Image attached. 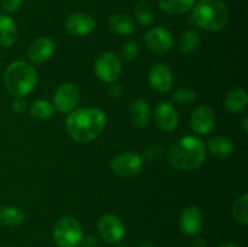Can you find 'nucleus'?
I'll use <instances>...</instances> for the list:
<instances>
[{
  "label": "nucleus",
  "instance_id": "aec40b11",
  "mask_svg": "<svg viewBox=\"0 0 248 247\" xmlns=\"http://www.w3.org/2000/svg\"><path fill=\"white\" fill-rule=\"evenodd\" d=\"M207 147L213 155L219 157H228L234 153V143L232 139L223 136H217L208 140Z\"/></svg>",
  "mask_w": 248,
  "mask_h": 247
},
{
  "label": "nucleus",
  "instance_id": "9b49d317",
  "mask_svg": "<svg viewBox=\"0 0 248 247\" xmlns=\"http://www.w3.org/2000/svg\"><path fill=\"white\" fill-rule=\"evenodd\" d=\"M215 113L207 106H199L193 110L190 116L191 128L198 135H207L215 127Z\"/></svg>",
  "mask_w": 248,
  "mask_h": 247
},
{
  "label": "nucleus",
  "instance_id": "7c9ffc66",
  "mask_svg": "<svg viewBox=\"0 0 248 247\" xmlns=\"http://www.w3.org/2000/svg\"><path fill=\"white\" fill-rule=\"evenodd\" d=\"M26 108L27 104L26 102L23 101V98H22V97H16V99H15L14 103H12V109H14V111H16L17 114H22L24 113Z\"/></svg>",
  "mask_w": 248,
  "mask_h": 247
},
{
  "label": "nucleus",
  "instance_id": "f8f14e48",
  "mask_svg": "<svg viewBox=\"0 0 248 247\" xmlns=\"http://www.w3.org/2000/svg\"><path fill=\"white\" fill-rule=\"evenodd\" d=\"M155 123L164 132H172L178 125V115L171 103L166 101L159 102L155 107Z\"/></svg>",
  "mask_w": 248,
  "mask_h": 247
},
{
  "label": "nucleus",
  "instance_id": "b1692460",
  "mask_svg": "<svg viewBox=\"0 0 248 247\" xmlns=\"http://www.w3.org/2000/svg\"><path fill=\"white\" fill-rule=\"evenodd\" d=\"M200 46V35L194 29H189V31H184L183 35L179 38L178 47L186 55L195 52Z\"/></svg>",
  "mask_w": 248,
  "mask_h": 247
},
{
  "label": "nucleus",
  "instance_id": "a211bd4d",
  "mask_svg": "<svg viewBox=\"0 0 248 247\" xmlns=\"http://www.w3.org/2000/svg\"><path fill=\"white\" fill-rule=\"evenodd\" d=\"M17 40V28L10 17L0 16V46L11 47Z\"/></svg>",
  "mask_w": 248,
  "mask_h": 247
},
{
  "label": "nucleus",
  "instance_id": "c756f323",
  "mask_svg": "<svg viewBox=\"0 0 248 247\" xmlns=\"http://www.w3.org/2000/svg\"><path fill=\"white\" fill-rule=\"evenodd\" d=\"M23 0H0L1 7L7 12H15L21 7Z\"/></svg>",
  "mask_w": 248,
  "mask_h": 247
},
{
  "label": "nucleus",
  "instance_id": "6ab92c4d",
  "mask_svg": "<svg viewBox=\"0 0 248 247\" xmlns=\"http://www.w3.org/2000/svg\"><path fill=\"white\" fill-rule=\"evenodd\" d=\"M248 103L247 92L244 89H234L225 97V108L230 113L237 114L245 110Z\"/></svg>",
  "mask_w": 248,
  "mask_h": 247
},
{
  "label": "nucleus",
  "instance_id": "dca6fc26",
  "mask_svg": "<svg viewBox=\"0 0 248 247\" xmlns=\"http://www.w3.org/2000/svg\"><path fill=\"white\" fill-rule=\"evenodd\" d=\"M173 82V75L169 65L165 63H156L149 70V84L159 92H167Z\"/></svg>",
  "mask_w": 248,
  "mask_h": 247
},
{
  "label": "nucleus",
  "instance_id": "4c0bfd02",
  "mask_svg": "<svg viewBox=\"0 0 248 247\" xmlns=\"http://www.w3.org/2000/svg\"><path fill=\"white\" fill-rule=\"evenodd\" d=\"M82 247H85V246H82Z\"/></svg>",
  "mask_w": 248,
  "mask_h": 247
},
{
  "label": "nucleus",
  "instance_id": "ddd939ff",
  "mask_svg": "<svg viewBox=\"0 0 248 247\" xmlns=\"http://www.w3.org/2000/svg\"><path fill=\"white\" fill-rule=\"evenodd\" d=\"M203 225L202 211L198 206H188L183 210L179 219V227L186 235H198Z\"/></svg>",
  "mask_w": 248,
  "mask_h": 247
},
{
  "label": "nucleus",
  "instance_id": "2f4dec72",
  "mask_svg": "<svg viewBox=\"0 0 248 247\" xmlns=\"http://www.w3.org/2000/svg\"><path fill=\"white\" fill-rule=\"evenodd\" d=\"M109 96L113 97V98H118L121 94V87L116 84H111L108 89Z\"/></svg>",
  "mask_w": 248,
  "mask_h": 247
},
{
  "label": "nucleus",
  "instance_id": "c9c22d12",
  "mask_svg": "<svg viewBox=\"0 0 248 247\" xmlns=\"http://www.w3.org/2000/svg\"><path fill=\"white\" fill-rule=\"evenodd\" d=\"M138 247H154V246H153V245H150V244H143V245H140Z\"/></svg>",
  "mask_w": 248,
  "mask_h": 247
},
{
  "label": "nucleus",
  "instance_id": "5701e85b",
  "mask_svg": "<svg viewBox=\"0 0 248 247\" xmlns=\"http://www.w3.org/2000/svg\"><path fill=\"white\" fill-rule=\"evenodd\" d=\"M195 0H159L160 9L169 15H181L188 12Z\"/></svg>",
  "mask_w": 248,
  "mask_h": 247
},
{
  "label": "nucleus",
  "instance_id": "e433bc0d",
  "mask_svg": "<svg viewBox=\"0 0 248 247\" xmlns=\"http://www.w3.org/2000/svg\"><path fill=\"white\" fill-rule=\"evenodd\" d=\"M116 247H126L125 245H119V246H116Z\"/></svg>",
  "mask_w": 248,
  "mask_h": 247
},
{
  "label": "nucleus",
  "instance_id": "412c9836",
  "mask_svg": "<svg viewBox=\"0 0 248 247\" xmlns=\"http://www.w3.org/2000/svg\"><path fill=\"white\" fill-rule=\"evenodd\" d=\"M109 28L116 34L120 35H128V34L133 33L136 29L135 23H133L132 18L127 15L123 14H115L113 16L109 17Z\"/></svg>",
  "mask_w": 248,
  "mask_h": 247
},
{
  "label": "nucleus",
  "instance_id": "4be33fe9",
  "mask_svg": "<svg viewBox=\"0 0 248 247\" xmlns=\"http://www.w3.org/2000/svg\"><path fill=\"white\" fill-rule=\"evenodd\" d=\"M24 222V213L18 207L2 206L0 207V225L2 227H18Z\"/></svg>",
  "mask_w": 248,
  "mask_h": 247
},
{
  "label": "nucleus",
  "instance_id": "72a5a7b5",
  "mask_svg": "<svg viewBox=\"0 0 248 247\" xmlns=\"http://www.w3.org/2000/svg\"><path fill=\"white\" fill-rule=\"evenodd\" d=\"M219 247H241L239 245H235V244H230V242H225V244H222Z\"/></svg>",
  "mask_w": 248,
  "mask_h": 247
},
{
  "label": "nucleus",
  "instance_id": "c85d7f7f",
  "mask_svg": "<svg viewBox=\"0 0 248 247\" xmlns=\"http://www.w3.org/2000/svg\"><path fill=\"white\" fill-rule=\"evenodd\" d=\"M121 53H123V57L125 58L126 61H132L137 57L138 55V46L137 44L133 43V41H128L124 45L123 50H121Z\"/></svg>",
  "mask_w": 248,
  "mask_h": 247
},
{
  "label": "nucleus",
  "instance_id": "423d86ee",
  "mask_svg": "<svg viewBox=\"0 0 248 247\" xmlns=\"http://www.w3.org/2000/svg\"><path fill=\"white\" fill-rule=\"evenodd\" d=\"M120 58L113 52H103L94 63V74L104 82H114L121 74Z\"/></svg>",
  "mask_w": 248,
  "mask_h": 247
},
{
  "label": "nucleus",
  "instance_id": "2eb2a0df",
  "mask_svg": "<svg viewBox=\"0 0 248 247\" xmlns=\"http://www.w3.org/2000/svg\"><path fill=\"white\" fill-rule=\"evenodd\" d=\"M55 52V43L47 36H40L35 39L29 46L28 57L34 64H43L50 60Z\"/></svg>",
  "mask_w": 248,
  "mask_h": 247
},
{
  "label": "nucleus",
  "instance_id": "9d476101",
  "mask_svg": "<svg viewBox=\"0 0 248 247\" xmlns=\"http://www.w3.org/2000/svg\"><path fill=\"white\" fill-rule=\"evenodd\" d=\"M145 45L154 53H166L172 47V35L162 27H154L145 34Z\"/></svg>",
  "mask_w": 248,
  "mask_h": 247
},
{
  "label": "nucleus",
  "instance_id": "bb28decb",
  "mask_svg": "<svg viewBox=\"0 0 248 247\" xmlns=\"http://www.w3.org/2000/svg\"><path fill=\"white\" fill-rule=\"evenodd\" d=\"M53 106L45 99H38L31 106V115L35 119H47L52 115Z\"/></svg>",
  "mask_w": 248,
  "mask_h": 247
},
{
  "label": "nucleus",
  "instance_id": "f257e3e1",
  "mask_svg": "<svg viewBox=\"0 0 248 247\" xmlns=\"http://www.w3.org/2000/svg\"><path fill=\"white\" fill-rule=\"evenodd\" d=\"M106 127V114L93 107L73 110L67 118V131L70 137L80 143L96 139Z\"/></svg>",
  "mask_w": 248,
  "mask_h": 247
},
{
  "label": "nucleus",
  "instance_id": "4468645a",
  "mask_svg": "<svg viewBox=\"0 0 248 247\" xmlns=\"http://www.w3.org/2000/svg\"><path fill=\"white\" fill-rule=\"evenodd\" d=\"M96 22L89 14L77 12L72 14L65 21V29L70 35L85 36L93 31Z\"/></svg>",
  "mask_w": 248,
  "mask_h": 247
},
{
  "label": "nucleus",
  "instance_id": "393cba45",
  "mask_svg": "<svg viewBox=\"0 0 248 247\" xmlns=\"http://www.w3.org/2000/svg\"><path fill=\"white\" fill-rule=\"evenodd\" d=\"M135 17L142 26H149L154 19V11L147 1H138L135 6Z\"/></svg>",
  "mask_w": 248,
  "mask_h": 247
},
{
  "label": "nucleus",
  "instance_id": "a878e982",
  "mask_svg": "<svg viewBox=\"0 0 248 247\" xmlns=\"http://www.w3.org/2000/svg\"><path fill=\"white\" fill-rule=\"evenodd\" d=\"M232 216L235 220L242 225L248 224V195L244 194L236 200L232 207Z\"/></svg>",
  "mask_w": 248,
  "mask_h": 247
},
{
  "label": "nucleus",
  "instance_id": "473e14b6",
  "mask_svg": "<svg viewBox=\"0 0 248 247\" xmlns=\"http://www.w3.org/2000/svg\"><path fill=\"white\" fill-rule=\"evenodd\" d=\"M81 242H84L85 247H96L97 244H98V241H97L96 237L92 236V235H89V236L82 237Z\"/></svg>",
  "mask_w": 248,
  "mask_h": 247
},
{
  "label": "nucleus",
  "instance_id": "cd10ccee",
  "mask_svg": "<svg viewBox=\"0 0 248 247\" xmlns=\"http://www.w3.org/2000/svg\"><path fill=\"white\" fill-rule=\"evenodd\" d=\"M196 98V93L190 89L182 87L173 93V101L181 106H188L191 104Z\"/></svg>",
  "mask_w": 248,
  "mask_h": 247
},
{
  "label": "nucleus",
  "instance_id": "1a4fd4ad",
  "mask_svg": "<svg viewBox=\"0 0 248 247\" xmlns=\"http://www.w3.org/2000/svg\"><path fill=\"white\" fill-rule=\"evenodd\" d=\"M98 232L109 244H119L125 236V227L116 216L103 215L98 220Z\"/></svg>",
  "mask_w": 248,
  "mask_h": 247
},
{
  "label": "nucleus",
  "instance_id": "20e7f679",
  "mask_svg": "<svg viewBox=\"0 0 248 247\" xmlns=\"http://www.w3.org/2000/svg\"><path fill=\"white\" fill-rule=\"evenodd\" d=\"M191 21L206 31H220L229 21V11L220 0H201L194 7Z\"/></svg>",
  "mask_w": 248,
  "mask_h": 247
},
{
  "label": "nucleus",
  "instance_id": "f03ea898",
  "mask_svg": "<svg viewBox=\"0 0 248 247\" xmlns=\"http://www.w3.org/2000/svg\"><path fill=\"white\" fill-rule=\"evenodd\" d=\"M206 157L205 143L199 137L186 136L170 147L167 160L178 170H195L202 165Z\"/></svg>",
  "mask_w": 248,
  "mask_h": 247
},
{
  "label": "nucleus",
  "instance_id": "f3484780",
  "mask_svg": "<svg viewBox=\"0 0 248 247\" xmlns=\"http://www.w3.org/2000/svg\"><path fill=\"white\" fill-rule=\"evenodd\" d=\"M130 120L137 128H143L148 125L150 120L149 104L144 99H136L130 104L128 108Z\"/></svg>",
  "mask_w": 248,
  "mask_h": 247
},
{
  "label": "nucleus",
  "instance_id": "0eeeda50",
  "mask_svg": "<svg viewBox=\"0 0 248 247\" xmlns=\"http://www.w3.org/2000/svg\"><path fill=\"white\" fill-rule=\"evenodd\" d=\"M143 169V160L136 153H123L114 157L110 162V170L120 177H133Z\"/></svg>",
  "mask_w": 248,
  "mask_h": 247
},
{
  "label": "nucleus",
  "instance_id": "f704fd0d",
  "mask_svg": "<svg viewBox=\"0 0 248 247\" xmlns=\"http://www.w3.org/2000/svg\"><path fill=\"white\" fill-rule=\"evenodd\" d=\"M247 123H248V119H247V118H245V119H244V121H242V125H244V130H245V132H247V131H248Z\"/></svg>",
  "mask_w": 248,
  "mask_h": 247
},
{
  "label": "nucleus",
  "instance_id": "7ed1b4c3",
  "mask_svg": "<svg viewBox=\"0 0 248 247\" xmlns=\"http://www.w3.org/2000/svg\"><path fill=\"white\" fill-rule=\"evenodd\" d=\"M38 82V75L33 65L24 61H15L4 72V84L7 91L15 97L31 93Z\"/></svg>",
  "mask_w": 248,
  "mask_h": 247
},
{
  "label": "nucleus",
  "instance_id": "6e6552de",
  "mask_svg": "<svg viewBox=\"0 0 248 247\" xmlns=\"http://www.w3.org/2000/svg\"><path fill=\"white\" fill-rule=\"evenodd\" d=\"M80 99L79 89L72 82H64L61 85L53 96V108L60 113H72L78 106Z\"/></svg>",
  "mask_w": 248,
  "mask_h": 247
},
{
  "label": "nucleus",
  "instance_id": "39448f33",
  "mask_svg": "<svg viewBox=\"0 0 248 247\" xmlns=\"http://www.w3.org/2000/svg\"><path fill=\"white\" fill-rule=\"evenodd\" d=\"M52 235L58 247H79L84 237L80 224L70 216H64L57 220Z\"/></svg>",
  "mask_w": 248,
  "mask_h": 247
}]
</instances>
